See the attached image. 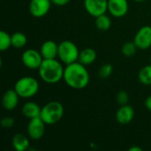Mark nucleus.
I'll list each match as a JSON object with an SVG mask.
<instances>
[{
  "mask_svg": "<svg viewBox=\"0 0 151 151\" xmlns=\"http://www.w3.org/2000/svg\"><path fill=\"white\" fill-rule=\"evenodd\" d=\"M27 42V37L21 32H15L12 35V47L16 49H21L26 46Z\"/></svg>",
  "mask_w": 151,
  "mask_h": 151,
  "instance_id": "a211bd4d",
  "label": "nucleus"
},
{
  "mask_svg": "<svg viewBox=\"0 0 151 151\" xmlns=\"http://www.w3.org/2000/svg\"><path fill=\"white\" fill-rule=\"evenodd\" d=\"M19 98H20L19 96L18 95V93L15 91L14 88L6 90L4 93L2 98V105L4 109L7 111H13L18 106Z\"/></svg>",
  "mask_w": 151,
  "mask_h": 151,
  "instance_id": "ddd939ff",
  "label": "nucleus"
},
{
  "mask_svg": "<svg viewBox=\"0 0 151 151\" xmlns=\"http://www.w3.org/2000/svg\"><path fill=\"white\" fill-rule=\"evenodd\" d=\"M137 46L133 42H127L121 47V52L125 57H133L135 55L137 50Z\"/></svg>",
  "mask_w": 151,
  "mask_h": 151,
  "instance_id": "4be33fe9",
  "label": "nucleus"
},
{
  "mask_svg": "<svg viewBox=\"0 0 151 151\" xmlns=\"http://www.w3.org/2000/svg\"><path fill=\"white\" fill-rule=\"evenodd\" d=\"M150 64H151V57H150Z\"/></svg>",
  "mask_w": 151,
  "mask_h": 151,
  "instance_id": "c756f323",
  "label": "nucleus"
},
{
  "mask_svg": "<svg viewBox=\"0 0 151 151\" xmlns=\"http://www.w3.org/2000/svg\"><path fill=\"white\" fill-rule=\"evenodd\" d=\"M63 80L73 89H83L89 83V73L86 65L76 61L65 66Z\"/></svg>",
  "mask_w": 151,
  "mask_h": 151,
  "instance_id": "f257e3e1",
  "label": "nucleus"
},
{
  "mask_svg": "<svg viewBox=\"0 0 151 151\" xmlns=\"http://www.w3.org/2000/svg\"><path fill=\"white\" fill-rule=\"evenodd\" d=\"M45 125L46 124L40 117L29 119L27 127V133L28 137L33 141L41 140L45 133Z\"/></svg>",
  "mask_w": 151,
  "mask_h": 151,
  "instance_id": "0eeeda50",
  "label": "nucleus"
},
{
  "mask_svg": "<svg viewBox=\"0 0 151 151\" xmlns=\"http://www.w3.org/2000/svg\"><path fill=\"white\" fill-rule=\"evenodd\" d=\"M96 52L92 48H85L80 51L78 61L84 65H88L94 63L96 59Z\"/></svg>",
  "mask_w": 151,
  "mask_h": 151,
  "instance_id": "f3484780",
  "label": "nucleus"
},
{
  "mask_svg": "<svg viewBox=\"0 0 151 151\" xmlns=\"http://www.w3.org/2000/svg\"><path fill=\"white\" fill-rule=\"evenodd\" d=\"M39 82L32 76H24L19 78L14 84V89L21 98H31L39 91Z\"/></svg>",
  "mask_w": 151,
  "mask_h": 151,
  "instance_id": "20e7f679",
  "label": "nucleus"
},
{
  "mask_svg": "<svg viewBox=\"0 0 151 151\" xmlns=\"http://www.w3.org/2000/svg\"><path fill=\"white\" fill-rule=\"evenodd\" d=\"M84 8L92 17H98L108 11V0H84Z\"/></svg>",
  "mask_w": 151,
  "mask_h": 151,
  "instance_id": "6e6552de",
  "label": "nucleus"
},
{
  "mask_svg": "<svg viewBox=\"0 0 151 151\" xmlns=\"http://www.w3.org/2000/svg\"><path fill=\"white\" fill-rule=\"evenodd\" d=\"M134 118V109L130 104L120 105L116 112V119L120 125H128Z\"/></svg>",
  "mask_w": 151,
  "mask_h": 151,
  "instance_id": "f8f14e48",
  "label": "nucleus"
},
{
  "mask_svg": "<svg viewBox=\"0 0 151 151\" xmlns=\"http://www.w3.org/2000/svg\"><path fill=\"white\" fill-rule=\"evenodd\" d=\"M15 124V120L13 118H11V117H4L1 119V122H0V125L3 128H6V129H9V128H12Z\"/></svg>",
  "mask_w": 151,
  "mask_h": 151,
  "instance_id": "393cba45",
  "label": "nucleus"
},
{
  "mask_svg": "<svg viewBox=\"0 0 151 151\" xmlns=\"http://www.w3.org/2000/svg\"><path fill=\"white\" fill-rule=\"evenodd\" d=\"M127 0H108V12L115 18H122L128 12Z\"/></svg>",
  "mask_w": 151,
  "mask_h": 151,
  "instance_id": "9b49d317",
  "label": "nucleus"
},
{
  "mask_svg": "<svg viewBox=\"0 0 151 151\" xmlns=\"http://www.w3.org/2000/svg\"><path fill=\"white\" fill-rule=\"evenodd\" d=\"M144 105L146 107V109L148 111H151V95L149 96L146 99H145V102H144Z\"/></svg>",
  "mask_w": 151,
  "mask_h": 151,
  "instance_id": "bb28decb",
  "label": "nucleus"
},
{
  "mask_svg": "<svg viewBox=\"0 0 151 151\" xmlns=\"http://www.w3.org/2000/svg\"><path fill=\"white\" fill-rule=\"evenodd\" d=\"M28 135H25L23 134H16L12 136V148L16 151H26L30 145Z\"/></svg>",
  "mask_w": 151,
  "mask_h": 151,
  "instance_id": "dca6fc26",
  "label": "nucleus"
},
{
  "mask_svg": "<svg viewBox=\"0 0 151 151\" xmlns=\"http://www.w3.org/2000/svg\"><path fill=\"white\" fill-rule=\"evenodd\" d=\"M116 100L117 103L119 105H124V104H127L128 101H129V95L127 91L125 90H120L118 92L117 96H116Z\"/></svg>",
  "mask_w": 151,
  "mask_h": 151,
  "instance_id": "b1692460",
  "label": "nucleus"
},
{
  "mask_svg": "<svg viewBox=\"0 0 151 151\" xmlns=\"http://www.w3.org/2000/svg\"><path fill=\"white\" fill-rule=\"evenodd\" d=\"M79 55L80 50L74 42L65 40L58 43V58L65 65L78 61Z\"/></svg>",
  "mask_w": 151,
  "mask_h": 151,
  "instance_id": "39448f33",
  "label": "nucleus"
},
{
  "mask_svg": "<svg viewBox=\"0 0 151 151\" xmlns=\"http://www.w3.org/2000/svg\"><path fill=\"white\" fill-rule=\"evenodd\" d=\"M65 113L63 104L58 101H50L47 103L41 111L40 118L46 125H55L59 122Z\"/></svg>",
  "mask_w": 151,
  "mask_h": 151,
  "instance_id": "7ed1b4c3",
  "label": "nucleus"
},
{
  "mask_svg": "<svg viewBox=\"0 0 151 151\" xmlns=\"http://www.w3.org/2000/svg\"><path fill=\"white\" fill-rule=\"evenodd\" d=\"M21 61L27 68L31 70H38L43 61V58L40 50L28 49L22 53Z\"/></svg>",
  "mask_w": 151,
  "mask_h": 151,
  "instance_id": "423d86ee",
  "label": "nucleus"
},
{
  "mask_svg": "<svg viewBox=\"0 0 151 151\" xmlns=\"http://www.w3.org/2000/svg\"><path fill=\"white\" fill-rule=\"evenodd\" d=\"M40 52L43 59L57 58L58 53V44L52 40H47L41 45Z\"/></svg>",
  "mask_w": 151,
  "mask_h": 151,
  "instance_id": "4468645a",
  "label": "nucleus"
},
{
  "mask_svg": "<svg viewBox=\"0 0 151 151\" xmlns=\"http://www.w3.org/2000/svg\"><path fill=\"white\" fill-rule=\"evenodd\" d=\"M138 81L140 83L149 86L151 85V64L143 66L138 73Z\"/></svg>",
  "mask_w": 151,
  "mask_h": 151,
  "instance_id": "aec40b11",
  "label": "nucleus"
},
{
  "mask_svg": "<svg viewBox=\"0 0 151 151\" xmlns=\"http://www.w3.org/2000/svg\"><path fill=\"white\" fill-rule=\"evenodd\" d=\"M134 2H142V1H145V0H133Z\"/></svg>",
  "mask_w": 151,
  "mask_h": 151,
  "instance_id": "c85d7f7f",
  "label": "nucleus"
},
{
  "mask_svg": "<svg viewBox=\"0 0 151 151\" xmlns=\"http://www.w3.org/2000/svg\"><path fill=\"white\" fill-rule=\"evenodd\" d=\"M63 63L57 58L43 59L41 64L38 73L40 78L48 84H56L63 80L65 67Z\"/></svg>",
  "mask_w": 151,
  "mask_h": 151,
  "instance_id": "f03ea898",
  "label": "nucleus"
},
{
  "mask_svg": "<svg viewBox=\"0 0 151 151\" xmlns=\"http://www.w3.org/2000/svg\"><path fill=\"white\" fill-rule=\"evenodd\" d=\"M129 151H142V149L141 147H131L129 149Z\"/></svg>",
  "mask_w": 151,
  "mask_h": 151,
  "instance_id": "cd10ccee",
  "label": "nucleus"
},
{
  "mask_svg": "<svg viewBox=\"0 0 151 151\" xmlns=\"http://www.w3.org/2000/svg\"><path fill=\"white\" fill-rule=\"evenodd\" d=\"M42 108L35 102H27L23 104L21 108V112L23 116L28 119L39 118L41 116Z\"/></svg>",
  "mask_w": 151,
  "mask_h": 151,
  "instance_id": "2eb2a0df",
  "label": "nucleus"
},
{
  "mask_svg": "<svg viewBox=\"0 0 151 151\" xmlns=\"http://www.w3.org/2000/svg\"><path fill=\"white\" fill-rule=\"evenodd\" d=\"M12 47V35H9L7 32L1 30L0 31V50L4 51Z\"/></svg>",
  "mask_w": 151,
  "mask_h": 151,
  "instance_id": "412c9836",
  "label": "nucleus"
},
{
  "mask_svg": "<svg viewBox=\"0 0 151 151\" xmlns=\"http://www.w3.org/2000/svg\"><path fill=\"white\" fill-rule=\"evenodd\" d=\"M113 71V66L111 64L106 63L101 65V67L98 70V76L102 79H106L110 77Z\"/></svg>",
  "mask_w": 151,
  "mask_h": 151,
  "instance_id": "5701e85b",
  "label": "nucleus"
},
{
  "mask_svg": "<svg viewBox=\"0 0 151 151\" xmlns=\"http://www.w3.org/2000/svg\"><path fill=\"white\" fill-rule=\"evenodd\" d=\"M52 4L57 6H65L70 3L71 0H50Z\"/></svg>",
  "mask_w": 151,
  "mask_h": 151,
  "instance_id": "a878e982",
  "label": "nucleus"
},
{
  "mask_svg": "<svg viewBox=\"0 0 151 151\" xmlns=\"http://www.w3.org/2000/svg\"><path fill=\"white\" fill-rule=\"evenodd\" d=\"M51 4L50 0H30L28 10L33 17L42 18L50 12Z\"/></svg>",
  "mask_w": 151,
  "mask_h": 151,
  "instance_id": "1a4fd4ad",
  "label": "nucleus"
},
{
  "mask_svg": "<svg viewBox=\"0 0 151 151\" xmlns=\"http://www.w3.org/2000/svg\"><path fill=\"white\" fill-rule=\"evenodd\" d=\"M95 23H96V28L100 31H107L111 27V19L105 13L96 17Z\"/></svg>",
  "mask_w": 151,
  "mask_h": 151,
  "instance_id": "6ab92c4d",
  "label": "nucleus"
},
{
  "mask_svg": "<svg viewBox=\"0 0 151 151\" xmlns=\"http://www.w3.org/2000/svg\"><path fill=\"white\" fill-rule=\"evenodd\" d=\"M134 42L139 50H147L151 47V27L143 26L135 34Z\"/></svg>",
  "mask_w": 151,
  "mask_h": 151,
  "instance_id": "9d476101",
  "label": "nucleus"
}]
</instances>
